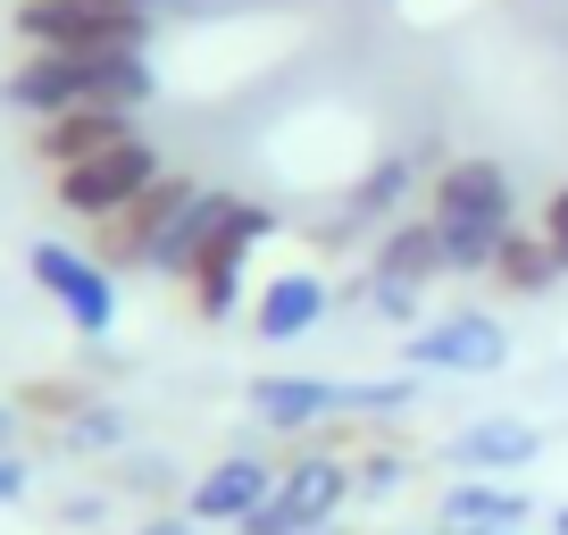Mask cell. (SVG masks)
<instances>
[{"label": "cell", "mask_w": 568, "mask_h": 535, "mask_svg": "<svg viewBox=\"0 0 568 535\" xmlns=\"http://www.w3.org/2000/svg\"><path fill=\"white\" fill-rule=\"evenodd\" d=\"M193 201H201V176L168 168V176L151 184V193H134V201H125L118 218H101L84 251H92L101 268H118V276H142V268L160 276V251H168V234L184 226V210H193Z\"/></svg>", "instance_id": "cell-5"}, {"label": "cell", "mask_w": 568, "mask_h": 535, "mask_svg": "<svg viewBox=\"0 0 568 535\" xmlns=\"http://www.w3.org/2000/svg\"><path fill=\"white\" fill-rule=\"evenodd\" d=\"M551 535H568V502H560V511H551Z\"/></svg>", "instance_id": "cell-27"}, {"label": "cell", "mask_w": 568, "mask_h": 535, "mask_svg": "<svg viewBox=\"0 0 568 535\" xmlns=\"http://www.w3.org/2000/svg\"><path fill=\"white\" fill-rule=\"evenodd\" d=\"M326 319H335L326 268H276V276H260V293H251V335L260 343H302V335H318Z\"/></svg>", "instance_id": "cell-11"}, {"label": "cell", "mask_w": 568, "mask_h": 535, "mask_svg": "<svg viewBox=\"0 0 568 535\" xmlns=\"http://www.w3.org/2000/svg\"><path fill=\"white\" fill-rule=\"evenodd\" d=\"M84 411H92L84 376H34V385L18 393V418H42V427H75Z\"/></svg>", "instance_id": "cell-20"}, {"label": "cell", "mask_w": 568, "mask_h": 535, "mask_svg": "<svg viewBox=\"0 0 568 535\" xmlns=\"http://www.w3.org/2000/svg\"><path fill=\"white\" fill-rule=\"evenodd\" d=\"M251 418H260L267 435H318V427H343L352 418V385L343 376H310V369H267V376H251Z\"/></svg>", "instance_id": "cell-10"}, {"label": "cell", "mask_w": 568, "mask_h": 535, "mask_svg": "<svg viewBox=\"0 0 568 535\" xmlns=\"http://www.w3.org/2000/svg\"><path fill=\"white\" fill-rule=\"evenodd\" d=\"M151 92H160V75L142 51H26L0 75V101L18 118H59V109H92V101L142 109Z\"/></svg>", "instance_id": "cell-2"}, {"label": "cell", "mask_w": 568, "mask_h": 535, "mask_svg": "<svg viewBox=\"0 0 568 535\" xmlns=\"http://www.w3.org/2000/svg\"><path fill=\"white\" fill-rule=\"evenodd\" d=\"M560 276H568V268H560V251H551L535 226H518L510 243L494 251V268H485V285H494L501 302H544V293L560 285Z\"/></svg>", "instance_id": "cell-17"}, {"label": "cell", "mask_w": 568, "mask_h": 535, "mask_svg": "<svg viewBox=\"0 0 568 535\" xmlns=\"http://www.w3.org/2000/svg\"><path fill=\"white\" fill-rule=\"evenodd\" d=\"M535 452H544V427H527V418H510V411H494V418H460V427L444 435L452 477H527Z\"/></svg>", "instance_id": "cell-12"}, {"label": "cell", "mask_w": 568, "mask_h": 535, "mask_svg": "<svg viewBox=\"0 0 568 535\" xmlns=\"http://www.w3.org/2000/svg\"><path fill=\"white\" fill-rule=\"evenodd\" d=\"M368 268H376V276H393V285H444L452 251H444V234H435V218L409 210V218H393V226L368 243Z\"/></svg>", "instance_id": "cell-16"}, {"label": "cell", "mask_w": 568, "mask_h": 535, "mask_svg": "<svg viewBox=\"0 0 568 535\" xmlns=\"http://www.w3.org/2000/svg\"><path fill=\"white\" fill-rule=\"evenodd\" d=\"M409 468H418V452H409V435L402 427H359V444H352V485H359V502H393L409 485Z\"/></svg>", "instance_id": "cell-18"}, {"label": "cell", "mask_w": 568, "mask_h": 535, "mask_svg": "<svg viewBox=\"0 0 568 535\" xmlns=\"http://www.w3.org/2000/svg\"><path fill=\"white\" fill-rule=\"evenodd\" d=\"M335 302H359L376 326H402V335L435 319V310H426V285H393V276H376V268H359V276L335 293Z\"/></svg>", "instance_id": "cell-19"}, {"label": "cell", "mask_w": 568, "mask_h": 535, "mask_svg": "<svg viewBox=\"0 0 568 535\" xmlns=\"http://www.w3.org/2000/svg\"><path fill=\"white\" fill-rule=\"evenodd\" d=\"M59 444L68 452H125V411H109V402H92L75 427H59Z\"/></svg>", "instance_id": "cell-21"}, {"label": "cell", "mask_w": 568, "mask_h": 535, "mask_svg": "<svg viewBox=\"0 0 568 535\" xmlns=\"http://www.w3.org/2000/svg\"><path fill=\"white\" fill-rule=\"evenodd\" d=\"M426 218L452 251V276H485L494 251L518 234V176L485 151H460V160H444L426 176Z\"/></svg>", "instance_id": "cell-1"}, {"label": "cell", "mask_w": 568, "mask_h": 535, "mask_svg": "<svg viewBox=\"0 0 568 535\" xmlns=\"http://www.w3.org/2000/svg\"><path fill=\"white\" fill-rule=\"evenodd\" d=\"M109 9H151V18H160V0H109Z\"/></svg>", "instance_id": "cell-26"}, {"label": "cell", "mask_w": 568, "mask_h": 535, "mask_svg": "<svg viewBox=\"0 0 568 535\" xmlns=\"http://www.w3.org/2000/svg\"><path fill=\"white\" fill-rule=\"evenodd\" d=\"M359 427H368V418H343V427L302 435V444H293V461L276 468V494H267L234 535H335L343 502H359V485H352V444H359Z\"/></svg>", "instance_id": "cell-3"}, {"label": "cell", "mask_w": 568, "mask_h": 535, "mask_svg": "<svg viewBox=\"0 0 568 535\" xmlns=\"http://www.w3.org/2000/svg\"><path fill=\"white\" fill-rule=\"evenodd\" d=\"M535 234H544V243L560 251V268H568V184H551V193H544V218H535Z\"/></svg>", "instance_id": "cell-22"}, {"label": "cell", "mask_w": 568, "mask_h": 535, "mask_svg": "<svg viewBox=\"0 0 568 535\" xmlns=\"http://www.w3.org/2000/svg\"><path fill=\"white\" fill-rule=\"evenodd\" d=\"M435 535H535V494H518V477H452Z\"/></svg>", "instance_id": "cell-14"}, {"label": "cell", "mask_w": 568, "mask_h": 535, "mask_svg": "<svg viewBox=\"0 0 568 535\" xmlns=\"http://www.w3.org/2000/svg\"><path fill=\"white\" fill-rule=\"evenodd\" d=\"M276 234V210L251 193H226V210H217V226L201 234V251L184 260V302H193L201 326H226L234 310H243V285H251V260H260V243Z\"/></svg>", "instance_id": "cell-4"}, {"label": "cell", "mask_w": 568, "mask_h": 535, "mask_svg": "<svg viewBox=\"0 0 568 535\" xmlns=\"http://www.w3.org/2000/svg\"><path fill=\"white\" fill-rule=\"evenodd\" d=\"M402 369L409 376H501L510 369V326L494 310L460 302V310H435L426 326L402 335Z\"/></svg>", "instance_id": "cell-8"}, {"label": "cell", "mask_w": 568, "mask_h": 535, "mask_svg": "<svg viewBox=\"0 0 568 535\" xmlns=\"http://www.w3.org/2000/svg\"><path fill=\"white\" fill-rule=\"evenodd\" d=\"M160 176H168L160 143H151V134H125V143L92 151V160H75V168H59L51 201H59V218H75V226H101V218H118L134 193H151Z\"/></svg>", "instance_id": "cell-7"}, {"label": "cell", "mask_w": 568, "mask_h": 535, "mask_svg": "<svg viewBox=\"0 0 568 535\" xmlns=\"http://www.w3.org/2000/svg\"><path fill=\"white\" fill-rule=\"evenodd\" d=\"M134 535H210V527H201L193 511H160V518H142Z\"/></svg>", "instance_id": "cell-23"}, {"label": "cell", "mask_w": 568, "mask_h": 535, "mask_svg": "<svg viewBox=\"0 0 568 535\" xmlns=\"http://www.w3.org/2000/svg\"><path fill=\"white\" fill-rule=\"evenodd\" d=\"M26 276H34V285L59 302V319H68L75 335L101 343L109 326H118V268H101L84 243H59V234L26 243Z\"/></svg>", "instance_id": "cell-9"}, {"label": "cell", "mask_w": 568, "mask_h": 535, "mask_svg": "<svg viewBox=\"0 0 568 535\" xmlns=\"http://www.w3.org/2000/svg\"><path fill=\"white\" fill-rule=\"evenodd\" d=\"M26 51H151V9H109V0H18L9 9Z\"/></svg>", "instance_id": "cell-6"}, {"label": "cell", "mask_w": 568, "mask_h": 535, "mask_svg": "<svg viewBox=\"0 0 568 535\" xmlns=\"http://www.w3.org/2000/svg\"><path fill=\"white\" fill-rule=\"evenodd\" d=\"M0 452H18V411L0 402Z\"/></svg>", "instance_id": "cell-25"}, {"label": "cell", "mask_w": 568, "mask_h": 535, "mask_svg": "<svg viewBox=\"0 0 568 535\" xmlns=\"http://www.w3.org/2000/svg\"><path fill=\"white\" fill-rule=\"evenodd\" d=\"M26 494V461H18V452H0V502H18Z\"/></svg>", "instance_id": "cell-24"}, {"label": "cell", "mask_w": 568, "mask_h": 535, "mask_svg": "<svg viewBox=\"0 0 568 535\" xmlns=\"http://www.w3.org/2000/svg\"><path fill=\"white\" fill-rule=\"evenodd\" d=\"M125 134H142L134 125V109H109V101H92V109H59V118H34V160L51 168H75V160H92V151H109V143H125Z\"/></svg>", "instance_id": "cell-15"}, {"label": "cell", "mask_w": 568, "mask_h": 535, "mask_svg": "<svg viewBox=\"0 0 568 535\" xmlns=\"http://www.w3.org/2000/svg\"><path fill=\"white\" fill-rule=\"evenodd\" d=\"M276 468H284V461H267V452H217V461L193 477L184 511H193L201 527H243V518L276 494Z\"/></svg>", "instance_id": "cell-13"}]
</instances>
